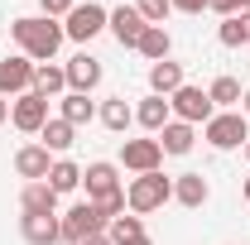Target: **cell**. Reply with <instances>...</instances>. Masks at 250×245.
<instances>
[{
  "label": "cell",
  "instance_id": "cell-1",
  "mask_svg": "<svg viewBox=\"0 0 250 245\" xmlns=\"http://www.w3.org/2000/svg\"><path fill=\"white\" fill-rule=\"evenodd\" d=\"M10 34H15V43H20V53L34 62H53V53L62 48V24L58 20H48V15H20L15 24H10Z\"/></svg>",
  "mask_w": 250,
  "mask_h": 245
},
{
  "label": "cell",
  "instance_id": "cell-2",
  "mask_svg": "<svg viewBox=\"0 0 250 245\" xmlns=\"http://www.w3.org/2000/svg\"><path fill=\"white\" fill-rule=\"evenodd\" d=\"M82 187H87V202H96L106 221H116V216L125 212V187H121L116 163H106V159L87 163V168H82Z\"/></svg>",
  "mask_w": 250,
  "mask_h": 245
},
{
  "label": "cell",
  "instance_id": "cell-3",
  "mask_svg": "<svg viewBox=\"0 0 250 245\" xmlns=\"http://www.w3.org/2000/svg\"><path fill=\"white\" fill-rule=\"evenodd\" d=\"M164 202H173V178L168 173H135L130 178V187H125V207L135 216H149V212H159Z\"/></svg>",
  "mask_w": 250,
  "mask_h": 245
},
{
  "label": "cell",
  "instance_id": "cell-4",
  "mask_svg": "<svg viewBox=\"0 0 250 245\" xmlns=\"http://www.w3.org/2000/svg\"><path fill=\"white\" fill-rule=\"evenodd\" d=\"M106 226H111V221L101 216L96 202H72V207L58 216V231H62L67 245H82V241H92V236H106Z\"/></svg>",
  "mask_w": 250,
  "mask_h": 245
},
{
  "label": "cell",
  "instance_id": "cell-5",
  "mask_svg": "<svg viewBox=\"0 0 250 245\" xmlns=\"http://www.w3.org/2000/svg\"><path fill=\"white\" fill-rule=\"evenodd\" d=\"M202 140H207L212 149H241L250 140V125H246L241 111H217L212 121L202 125Z\"/></svg>",
  "mask_w": 250,
  "mask_h": 245
},
{
  "label": "cell",
  "instance_id": "cell-6",
  "mask_svg": "<svg viewBox=\"0 0 250 245\" xmlns=\"http://www.w3.org/2000/svg\"><path fill=\"white\" fill-rule=\"evenodd\" d=\"M168 111H173V121H183V125H207L212 116H217L212 96L202 92V87H188V82L168 96Z\"/></svg>",
  "mask_w": 250,
  "mask_h": 245
},
{
  "label": "cell",
  "instance_id": "cell-7",
  "mask_svg": "<svg viewBox=\"0 0 250 245\" xmlns=\"http://www.w3.org/2000/svg\"><path fill=\"white\" fill-rule=\"evenodd\" d=\"M106 5H96V0H87V5H72V15L62 20V34L72 39V43H87V39H96V34L106 29Z\"/></svg>",
  "mask_w": 250,
  "mask_h": 245
},
{
  "label": "cell",
  "instance_id": "cell-8",
  "mask_svg": "<svg viewBox=\"0 0 250 245\" xmlns=\"http://www.w3.org/2000/svg\"><path fill=\"white\" fill-rule=\"evenodd\" d=\"M10 121H15V130H24V135H39L43 125L53 121V116H48V96H39V92L15 96V101H10Z\"/></svg>",
  "mask_w": 250,
  "mask_h": 245
},
{
  "label": "cell",
  "instance_id": "cell-9",
  "mask_svg": "<svg viewBox=\"0 0 250 245\" xmlns=\"http://www.w3.org/2000/svg\"><path fill=\"white\" fill-rule=\"evenodd\" d=\"M24 92H34V58H24V53L0 58V96H24Z\"/></svg>",
  "mask_w": 250,
  "mask_h": 245
},
{
  "label": "cell",
  "instance_id": "cell-10",
  "mask_svg": "<svg viewBox=\"0 0 250 245\" xmlns=\"http://www.w3.org/2000/svg\"><path fill=\"white\" fill-rule=\"evenodd\" d=\"M106 29L116 34V43H121V48H135V43H140V34L149 29V24L140 20V10H135V5H116V10L106 15Z\"/></svg>",
  "mask_w": 250,
  "mask_h": 245
},
{
  "label": "cell",
  "instance_id": "cell-11",
  "mask_svg": "<svg viewBox=\"0 0 250 245\" xmlns=\"http://www.w3.org/2000/svg\"><path fill=\"white\" fill-rule=\"evenodd\" d=\"M121 163L130 173H154L159 163H164V149H159V140H125L121 144Z\"/></svg>",
  "mask_w": 250,
  "mask_h": 245
},
{
  "label": "cell",
  "instance_id": "cell-12",
  "mask_svg": "<svg viewBox=\"0 0 250 245\" xmlns=\"http://www.w3.org/2000/svg\"><path fill=\"white\" fill-rule=\"evenodd\" d=\"M67 92H87L92 96L96 87H101V58H92V53H77V58H67Z\"/></svg>",
  "mask_w": 250,
  "mask_h": 245
},
{
  "label": "cell",
  "instance_id": "cell-13",
  "mask_svg": "<svg viewBox=\"0 0 250 245\" xmlns=\"http://www.w3.org/2000/svg\"><path fill=\"white\" fill-rule=\"evenodd\" d=\"M48 168H53V154L43 149V144H24V149L15 154V173H20L24 183H43Z\"/></svg>",
  "mask_w": 250,
  "mask_h": 245
},
{
  "label": "cell",
  "instance_id": "cell-14",
  "mask_svg": "<svg viewBox=\"0 0 250 245\" xmlns=\"http://www.w3.org/2000/svg\"><path fill=\"white\" fill-rule=\"evenodd\" d=\"M20 212L24 216H58V192L48 183H24L20 192Z\"/></svg>",
  "mask_w": 250,
  "mask_h": 245
},
{
  "label": "cell",
  "instance_id": "cell-15",
  "mask_svg": "<svg viewBox=\"0 0 250 245\" xmlns=\"http://www.w3.org/2000/svg\"><path fill=\"white\" fill-rule=\"evenodd\" d=\"M207 197H212V187L202 173H178L173 178V202L178 207H207Z\"/></svg>",
  "mask_w": 250,
  "mask_h": 245
},
{
  "label": "cell",
  "instance_id": "cell-16",
  "mask_svg": "<svg viewBox=\"0 0 250 245\" xmlns=\"http://www.w3.org/2000/svg\"><path fill=\"white\" fill-rule=\"evenodd\" d=\"M183 87V62L164 58V62H149V92L154 96H173Z\"/></svg>",
  "mask_w": 250,
  "mask_h": 245
},
{
  "label": "cell",
  "instance_id": "cell-17",
  "mask_svg": "<svg viewBox=\"0 0 250 245\" xmlns=\"http://www.w3.org/2000/svg\"><path fill=\"white\" fill-rule=\"evenodd\" d=\"M20 236L29 245H58L62 231H58V216H20Z\"/></svg>",
  "mask_w": 250,
  "mask_h": 245
},
{
  "label": "cell",
  "instance_id": "cell-18",
  "mask_svg": "<svg viewBox=\"0 0 250 245\" xmlns=\"http://www.w3.org/2000/svg\"><path fill=\"white\" fill-rule=\"evenodd\" d=\"M135 121L145 125V130H149V135H159V130H164V125L173 121V111H168V96H145V101H140V106H135Z\"/></svg>",
  "mask_w": 250,
  "mask_h": 245
},
{
  "label": "cell",
  "instance_id": "cell-19",
  "mask_svg": "<svg viewBox=\"0 0 250 245\" xmlns=\"http://www.w3.org/2000/svg\"><path fill=\"white\" fill-rule=\"evenodd\" d=\"M197 144V125H183V121H168L159 130V149L164 154H188Z\"/></svg>",
  "mask_w": 250,
  "mask_h": 245
},
{
  "label": "cell",
  "instance_id": "cell-20",
  "mask_svg": "<svg viewBox=\"0 0 250 245\" xmlns=\"http://www.w3.org/2000/svg\"><path fill=\"white\" fill-rule=\"evenodd\" d=\"M58 116H62L67 125H72V130H77V125H92L96 106H92V96H87V92H62V101H58Z\"/></svg>",
  "mask_w": 250,
  "mask_h": 245
},
{
  "label": "cell",
  "instance_id": "cell-21",
  "mask_svg": "<svg viewBox=\"0 0 250 245\" xmlns=\"http://www.w3.org/2000/svg\"><path fill=\"white\" fill-rule=\"evenodd\" d=\"M34 92L53 101L58 92H67V72H62L58 62H34Z\"/></svg>",
  "mask_w": 250,
  "mask_h": 245
},
{
  "label": "cell",
  "instance_id": "cell-22",
  "mask_svg": "<svg viewBox=\"0 0 250 245\" xmlns=\"http://www.w3.org/2000/svg\"><path fill=\"white\" fill-rule=\"evenodd\" d=\"M43 183L53 187V192H77V187H82V168H77V163H72V159H53V168H48V178H43Z\"/></svg>",
  "mask_w": 250,
  "mask_h": 245
},
{
  "label": "cell",
  "instance_id": "cell-23",
  "mask_svg": "<svg viewBox=\"0 0 250 245\" xmlns=\"http://www.w3.org/2000/svg\"><path fill=\"white\" fill-rule=\"evenodd\" d=\"M135 48H140L149 62H164L168 53H173V39H168V29H164V24H149V29L140 34V43H135Z\"/></svg>",
  "mask_w": 250,
  "mask_h": 245
},
{
  "label": "cell",
  "instance_id": "cell-24",
  "mask_svg": "<svg viewBox=\"0 0 250 245\" xmlns=\"http://www.w3.org/2000/svg\"><path fill=\"white\" fill-rule=\"evenodd\" d=\"M39 140H43V149H48V154H67V149H72V140H77V130L62 121V116H53V121L39 130Z\"/></svg>",
  "mask_w": 250,
  "mask_h": 245
},
{
  "label": "cell",
  "instance_id": "cell-25",
  "mask_svg": "<svg viewBox=\"0 0 250 245\" xmlns=\"http://www.w3.org/2000/svg\"><path fill=\"white\" fill-rule=\"evenodd\" d=\"M101 125H106V130H116V135H125V130L135 125V106H130L125 96H111V101L101 106Z\"/></svg>",
  "mask_w": 250,
  "mask_h": 245
},
{
  "label": "cell",
  "instance_id": "cell-26",
  "mask_svg": "<svg viewBox=\"0 0 250 245\" xmlns=\"http://www.w3.org/2000/svg\"><path fill=\"white\" fill-rule=\"evenodd\" d=\"M207 96H212V106H221V111H236L241 96H246V87H241L236 77H217V82L207 87Z\"/></svg>",
  "mask_w": 250,
  "mask_h": 245
},
{
  "label": "cell",
  "instance_id": "cell-27",
  "mask_svg": "<svg viewBox=\"0 0 250 245\" xmlns=\"http://www.w3.org/2000/svg\"><path fill=\"white\" fill-rule=\"evenodd\" d=\"M106 236H111V245H125V241H140V236H145V221H140V216L130 212V216H116V221H111V226H106Z\"/></svg>",
  "mask_w": 250,
  "mask_h": 245
},
{
  "label": "cell",
  "instance_id": "cell-28",
  "mask_svg": "<svg viewBox=\"0 0 250 245\" xmlns=\"http://www.w3.org/2000/svg\"><path fill=\"white\" fill-rule=\"evenodd\" d=\"M135 10H140V20H145V24H164V20L173 15V5H168V0H135Z\"/></svg>",
  "mask_w": 250,
  "mask_h": 245
},
{
  "label": "cell",
  "instance_id": "cell-29",
  "mask_svg": "<svg viewBox=\"0 0 250 245\" xmlns=\"http://www.w3.org/2000/svg\"><path fill=\"white\" fill-rule=\"evenodd\" d=\"M217 39H221V43H226V48H241V43H246V39H241V24H236V15H231V20H221Z\"/></svg>",
  "mask_w": 250,
  "mask_h": 245
},
{
  "label": "cell",
  "instance_id": "cell-30",
  "mask_svg": "<svg viewBox=\"0 0 250 245\" xmlns=\"http://www.w3.org/2000/svg\"><path fill=\"white\" fill-rule=\"evenodd\" d=\"M72 5H77V0H39V10H43V15H48V20H67V15H72Z\"/></svg>",
  "mask_w": 250,
  "mask_h": 245
},
{
  "label": "cell",
  "instance_id": "cell-31",
  "mask_svg": "<svg viewBox=\"0 0 250 245\" xmlns=\"http://www.w3.org/2000/svg\"><path fill=\"white\" fill-rule=\"evenodd\" d=\"M207 10H217L221 20H231V15H241V0H207Z\"/></svg>",
  "mask_w": 250,
  "mask_h": 245
},
{
  "label": "cell",
  "instance_id": "cell-32",
  "mask_svg": "<svg viewBox=\"0 0 250 245\" xmlns=\"http://www.w3.org/2000/svg\"><path fill=\"white\" fill-rule=\"evenodd\" d=\"M168 5H173L178 15H202V10H207V0H168Z\"/></svg>",
  "mask_w": 250,
  "mask_h": 245
},
{
  "label": "cell",
  "instance_id": "cell-33",
  "mask_svg": "<svg viewBox=\"0 0 250 245\" xmlns=\"http://www.w3.org/2000/svg\"><path fill=\"white\" fill-rule=\"evenodd\" d=\"M236 24H241V39L250 43V10H241V15H236Z\"/></svg>",
  "mask_w": 250,
  "mask_h": 245
},
{
  "label": "cell",
  "instance_id": "cell-34",
  "mask_svg": "<svg viewBox=\"0 0 250 245\" xmlns=\"http://www.w3.org/2000/svg\"><path fill=\"white\" fill-rule=\"evenodd\" d=\"M241 116L250 121V87H246V96H241Z\"/></svg>",
  "mask_w": 250,
  "mask_h": 245
},
{
  "label": "cell",
  "instance_id": "cell-35",
  "mask_svg": "<svg viewBox=\"0 0 250 245\" xmlns=\"http://www.w3.org/2000/svg\"><path fill=\"white\" fill-rule=\"evenodd\" d=\"M10 121V101H5V96H0V125Z\"/></svg>",
  "mask_w": 250,
  "mask_h": 245
},
{
  "label": "cell",
  "instance_id": "cell-36",
  "mask_svg": "<svg viewBox=\"0 0 250 245\" xmlns=\"http://www.w3.org/2000/svg\"><path fill=\"white\" fill-rule=\"evenodd\" d=\"M82 245H111V236H92V241H82Z\"/></svg>",
  "mask_w": 250,
  "mask_h": 245
},
{
  "label": "cell",
  "instance_id": "cell-37",
  "mask_svg": "<svg viewBox=\"0 0 250 245\" xmlns=\"http://www.w3.org/2000/svg\"><path fill=\"white\" fill-rule=\"evenodd\" d=\"M125 245H154V241H149V236H140V241H125Z\"/></svg>",
  "mask_w": 250,
  "mask_h": 245
},
{
  "label": "cell",
  "instance_id": "cell-38",
  "mask_svg": "<svg viewBox=\"0 0 250 245\" xmlns=\"http://www.w3.org/2000/svg\"><path fill=\"white\" fill-rule=\"evenodd\" d=\"M241 149H246V163H250V140H246V144H241Z\"/></svg>",
  "mask_w": 250,
  "mask_h": 245
},
{
  "label": "cell",
  "instance_id": "cell-39",
  "mask_svg": "<svg viewBox=\"0 0 250 245\" xmlns=\"http://www.w3.org/2000/svg\"><path fill=\"white\" fill-rule=\"evenodd\" d=\"M246 202H250V178H246Z\"/></svg>",
  "mask_w": 250,
  "mask_h": 245
},
{
  "label": "cell",
  "instance_id": "cell-40",
  "mask_svg": "<svg viewBox=\"0 0 250 245\" xmlns=\"http://www.w3.org/2000/svg\"><path fill=\"white\" fill-rule=\"evenodd\" d=\"M241 10H250V0H241Z\"/></svg>",
  "mask_w": 250,
  "mask_h": 245
}]
</instances>
